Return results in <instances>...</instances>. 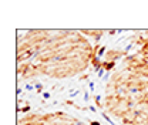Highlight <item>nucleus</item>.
<instances>
[{
  "instance_id": "nucleus-10",
  "label": "nucleus",
  "mask_w": 148,
  "mask_h": 125,
  "mask_svg": "<svg viewBox=\"0 0 148 125\" xmlns=\"http://www.w3.org/2000/svg\"><path fill=\"white\" fill-rule=\"evenodd\" d=\"M90 88H91V91H94V82H90Z\"/></svg>"
},
{
  "instance_id": "nucleus-4",
  "label": "nucleus",
  "mask_w": 148,
  "mask_h": 125,
  "mask_svg": "<svg viewBox=\"0 0 148 125\" xmlns=\"http://www.w3.org/2000/svg\"><path fill=\"white\" fill-rule=\"evenodd\" d=\"M36 88H37V93H43V85L41 84H36Z\"/></svg>"
},
{
  "instance_id": "nucleus-3",
  "label": "nucleus",
  "mask_w": 148,
  "mask_h": 125,
  "mask_svg": "<svg viewBox=\"0 0 148 125\" xmlns=\"http://www.w3.org/2000/svg\"><path fill=\"white\" fill-rule=\"evenodd\" d=\"M101 115H103V118H104L105 121H108V124H111V125H115V124H114L113 121H111V119H110V117H108V115H107L105 112H101Z\"/></svg>"
},
{
  "instance_id": "nucleus-8",
  "label": "nucleus",
  "mask_w": 148,
  "mask_h": 125,
  "mask_svg": "<svg viewBox=\"0 0 148 125\" xmlns=\"http://www.w3.org/2000/svg\"><path fill=\"white\" fill-rule=\"evenodd\" d=\"M26 90H27V91H31V90H33V85H29V84H27V85H26Z\"/></svg>"
},
{
  "instance_id": "nucleus-9",
  "label": "nucleus",
  "mask_w": 148,
  "mask_h": 125,
  "mask_svg": "<svg viewBox=\"0 0 148 125\" xmlns=\"http://www.w3.org/2000/svg\"><path fill=\"white\" fill-rule=\"evenodd\" d=\"M84 101H88V93L87 91L84 93Z\"/></svg>"
},
{
  "instance_id": "nucleus-5",
  "label": "nucleus",
  "mask_w": 148,
  "mask_h": 125,
  "mask_svg": "<svg viewBox=\"0 0 148 125\" xmlns=\"http://www.w3.org/2000/svg\"><path fill=\"white\" fill-rule=\"evenodd\" d=\"M104 71H105V70H104V68H101V70L98 71V73H97V77H101V75L104 74Z\"/></svg>"
},
{
  "instance_id": "nucleus-2",
  "label": "nucleus",
  "mask_w": 148,
  "mask_h": 125,
  "mask_svg": "<svg viewBox=\"0 0 148 125\" xmlns=\"http://www.w3.org/2000/svg\"><path fill=\"white\" fill-rule=\"evenodd\" d=\"M105 50H107V47H101V48L98 50V53H97V57H98V58L104 56V53H105Z\"/></svg>"
},
{
  "instance_id": "nucleus-6",
  "label": "nucleus",
  "mask_w": 148,
  "mask_h": 125,
  "mask_svg": "<svg viewBox=\"0 0 148 125\" xmlns=\"http://www.w3.org/2000/svg\"><path fill=\"white\" fill-rule=\"evenodd\" d=\"M43 97H44L46 100H48V98H50L51 95H50V93H43Z\"/></svg>"
},
{
  "instance_id": "nucleus-1",
  "label": "nucleus",
  "mask_w": 148,
  "mask_h": 125,
  "mask_svg": "<svg viewBox=\"0 0 148 125\" xmlns=\"http://www.w3.org/2000/svg\"><path fill=\"white\" fill-rule=\"evenodd\" d=\"M114 67H115V61H103V68L107 71V73L110 70H113Z\"/></svg>"
},
{
  "instance_id": "nucleus-7",
  "label": "nucleus",
  "mask_w": 148,
  "mask_h": 125,
  "mask_svg": "<svg viewBox=\"0 0 148 125\" xmlns=\"http://www.w3.org/2000/svg\"><path fill=\"white\" fill-rule=\"evenodd\" d=\"M90 125H101L98 121H90Z\"/></svg>"
}]
</instances>
